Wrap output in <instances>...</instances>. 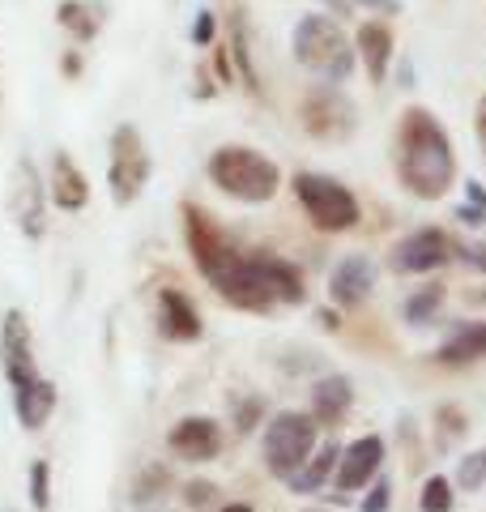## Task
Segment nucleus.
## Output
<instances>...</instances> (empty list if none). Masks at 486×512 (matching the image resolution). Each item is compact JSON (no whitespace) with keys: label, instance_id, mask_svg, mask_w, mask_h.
Here are the masks:
<instances>
[{"label":"nucleus","instance_id":"32","mask_svg":"<svg viewBox=\"0 0 486 512\" xmlns=\"http://www.w3.org/2000/svg\"><path fill=\"white\" fill-rule=\"evenodd\" d=\"M214 495H218L214 483H188V487H184V504H188V508H205L209 500H214Z\"/></svg>","mask_w":486,"mask_h":512},{"label":"nucleus","instance_id":"18","mask_svg":"<svg viewBox=\"0 0 486 512\" xmlns=\"http://www.w3.org/2000/svg\"><path fill=\"white\" fill-rule=\"evenodd\" d=\"M350 406H354V384H350V376H320L316 384H312V419L320 423V427H337L350 414Z\"/></svg>","mask_w":486,"mask_h":512},{"label":"nucleus","instance_id":"37","mask_svg":"<svg viewBox=\"0 0 486 512\" xmlns=\"http://www.w3.org/2000/svg\"><path fill=\"white\" fill-rule=\"evenodd\" d=\"M474 128H478V146L486 154V94H482V103H478V116H474Z\"/></svg>","mask_w":486,"mask_h":512},{"label":"nucleus","instance_id":"33","mask_svg":"<svg viewBox=\"0 0 486 512\" xmlns=\"http://www.w3.org/2000/svg\"><path fill=\"white\" fill-rule=\"evenodd\" d=\"M192 43H201V47L214 43V13H209V9L197 13V26H192Z\"/></svg>","mask_w":486,"mask_h":512},{"label":"nucleus","instance_id":"17","mask_svg":"<svg viewBox=\"0 0 486 512\" xmlns=\"http://www.w3.org/2000/svg\"><path fill=\"white\" fill-rule=\"evenodd\" d=\"M354 52H359V60H363V69H367L371 82L384 86L388 64H393V52H397L393 30H388L384 22H363L359 35H354Z\"/></svg>","mask_w":486,"mask_h":512},{"label":"nucleus","instance_id":"10","mask_svg":"<svg viewBox=\"0 0 486 512\" xmlns=\"http://www.w3.org/2000/svg\"><path fill=\"white\" fill-rule=\"evenodd\" d=\"M184 239H188V252L205 278L214 274V269H222L231 256H239V248L218 231V222L205 210H197V205H184Z\"/></svg>","mask_w":486,"mask_h":512},{"label":"nucleus","instance_id":"16","mask_svg":"<svg viewBox=\"0 0 486 512\" xmlns=\"http://www.w3.org/2000/svg\"><path fill=\"white\" fill-rule=\"evenodd\" d=\"M158 329H162V338H171V342H197L205 333L197 303L184 291H175V286H162L158 291Z\"/></svg>","mask_w":486,"mask_h":512},{"label":"nucleus","instance_id":"30","mask_svg":"<svg viewBox=\"0 0 486 512\" xmlns=\"http://www.w3.org/2000/svg\"><path fill=\"white\" fill-rule=\"evenodd\" d=\"M235 60H239V73L248 90H256V69H252V56H248V39H243V22H235Z\"/></svg>","mask_w":486,"mask_h":512},{"label":"nucleus","instance_id":"19","mask_svg":"<svg viewBox=\"0 0 486 512\" xmlns=\"http://www.w3.org/2000/svg\"><path fill=\"white\" fill-rule=\"evenodd\" d=\"M248 261L256 265V274L265 278V286L273 291L278 303H303L307 299L299 265H290V261H282V256H273V252H248Z\"/></svg>","mask_w":486,"mask_h":512},{"label":"nucleus","instance_id":"15","mask_svg":"<svg viewBox=\"0 0 486 512\" xmlns=\"http://www.w3.org/2000/svg\"><path fill=\"white\" fill-rule=\"evenodd\" d=\"M376 291V265L367 256H342L329 274V299L337 308H363Z\"/></svg>","mask_w":486,"mask_h":512},{"label":"nucleus","instance_id":"22","mask_svg":"<svg viewBox=\"0 0 486 512\" xmlns=\"http://www.w3.org/2000/svg\"><path fill=\"white\" fill-rule=\"evenodd\" d=\"M56 410V384L52 380H30L22 389H13V414H18V423L26 431H39L47 419H52Z\"/></svg>","mask_w":486,"mask_h":512},{"label":"nucleus","instance_id":"36","mask_svg":"<svg viewBox=\"0 0 486 512\" xmlns=\"http://www.w3.org/2000/svg\"><path fill=\"white\" fill-rule=\"evenodd\" d=\"M465 192H469V201H465V205H474V210H482V214H486V184H474V180H469V184H465Z\"/></svg>","mask_w":486,"mask_h":512},{"label":"nucleus","instance_id":"5","mask_svg":"<svg viewBox=\"0 0 486 512\" xmlns=\"http://www.w3.org/2000/svg\"><path fill=\"white\" fill-rule=\"evenodd\" d=\"M316 440H320V423L303 410H278L273 419L265 423V440H261V453H265V470L273 478H295L303 470V461L316 453Z\"/></svg>","mask_w":486,"mask_h":512},{"label":"nucleus","instance_id":"2","mask_svg":"<svg viewBox=\"0 0 486 512\" xmlns=\"http://www.w3.org/2000/svg\"><path fill=\"white\" fill-rule=\"evenodd\" d=\"M209 180H214V188H222L231 201L265 205V201L278 197L282 171L273 158H265L252 146H218L209 154Z\"/></svg>","mask_w":486,"mask_h":512},{"label":"nucleus","instance_id":"8","mask_svg":"<svg viewBox=\"0 0 486 512\" xmlns=\"http://www.w3.org/2000/svg\"><path fill=\"white\" fill-rule=\"evenodd\" d=\"M214 291L231 303V308H243V312H273V291L265 286V278L256 274V265L248 261V256H231L222 269H214V274L205 278Z\"/></svg>","mask_w":486,"mask_h":512},{"label":"nucleus","instance_id":"40","mask_svg":"<svg viewBox=\"0 0 486 512\" xmlns=\"http://www.w3.org/2000/svg\"><path fill=\"white\" fill-rule=\"evenodd\" d=\"M359 5H367V9H397V0H359Z\"/></svg>","mask_w":486,"mask_h":512},{"label":"nucleus","instance_id":"12","mask_svg":"<svg viewBox=\"0 0 486 512\" xmlns=\"http://www.w3.org/2000/svg\"><path fill=\"white\" fill-rule=\"evenodd\" d=\"M384 466V440L380 436H359L342 448V461H337V474H333V487L342 491V500L354 491H367L371 483L380 478Z\"/></svg>","mask_w":486,"mask_h":512},{"label":"nucleus","instance_id":"38","mask_svg":"<svg viewBox=\"0 0 486 512\" xmlns=\"http://www.w3.org/2000/svg\"><path fill=\"white\" fill-rule=\"evenodd\" d=\"M214 64H218L222 82H235V69H231V60H226V52H222V47H218V52H214Z\"/></svg>","mask_w":486,"mask_h":512},{"label":"nucleus","instance_id":"20","mask_svg":"<svg viewBox=\"0 0 486 512\" xmlns=\"http://www.w3.org/2000/svg\"><path fill=\"white\" fill-rule=\"evenodd\" d=\"M486 359V320H465L448 333V342L435 350V363L440 367H469Z\"/></svg>","mask_w":486,"mask_h":512},{"label":"nucleus","instance_id":"11","mask_svg":"<svg viewBox=\"0 0 486 512\" xmlns=\"http://www.w3.org/2000/svg\"><path fill=\"white\" fill-rule=\"evenodd\" d=\"M0 367H5L9 389L39 380V363H35V346H30V325L26 312H5V329H0Z\"/></svg>","mask_w":486,"mask_h":512},{"label":"nucleus","instance_id":"28","mask_svg":"<svg viewBox=\"0 0 486 512\" xmlns=\"http://www.w3.org/2000/svg\"><path fill=\"white\" fill-rule=\"evenodd\" d=\"M47 504H52V466L35 461V466H30V508L47 512Z\"/></svg>","mask_w":486,"mask_h":512},{"label":"nucleus","instance_id":"9","mask_svg":"<svg viewBox=\"0 0 486 512\" xmlns=\"http://www.w3.org/2000/svg\"><path fill=\"white\" fill-rule=\"evenodd\" d=\"M299 120L320 141H342L354 133V103L337 86H316V90H307Z\"/></svg>","mask_w":486,"mask_h":512},{"label":"nucleus","instance_id":"29","mask_svg":"<svg viewBox=\"0 0 486 512\" xmlns=\"http://www.w3.org/2000/svg\"><path fill=\"white\" fill-rule=\"evenodd\" d=\"M388 500H393V483H388V478H376V483L367 487V500L359 512H388Z\"/></svg>","mask_w":486,"mask_h":512},{"label":"nucleus","instance_id":"23","mask_svg":"<svg viewBox=\"0 0 486 512\" xmlns=\"http://www.w3.org/2000/svg\"><path fill=\"white\" fill-rule=\"evenodd\" d=\"M337 461H342V444L337 440H324V444H316V453L303 461V470L295 474V478H286L290 483V491H299V495H312V491H320L329 478L337 474Z\"/></svg>","mask_w":486,"mask_h":512},{"label":"nucleus","instance_id":"27","mask_svg":"<svg viewBox=\"0 0 486 512\" xmlns=\"http://www.w3.org/2000/svg\"><path fill=\"white\" fill-rule=\"evenodd\" d=\"M457 487H465V491L486 487V448H474L469 457H461V466H457Z\"/></svg>","mask_w":486,"mask_h":512},{"label":"nucleus","instance_id":"25","mask_svg":"<svg viewBox=\"0 0 486 512\" xmlns=\"http://www.w3.org/2000/svg\"><path fill=\"white\" fill-rule=\"evenodd\" d=\"M452 495H457V483L444 474H431L423 491H418V512H452L457 504H452Z\"/></svg>","mask_w":486,"mask_h":512},{"label":"nucleus","instance_id":"42","mask_svg":"<svg viewBox=\"0 0 486 512\" xmlns=\"http://www.w3.org/2000/svg\"><path fill=\"white\" fill-rule=\"evenodd\" d=\"M303 512H329V508H303Z\"/></svg>","mask_w":486,"mask_h":512},{"label":"nucleus","instance_id":"7","mask_svg":"<svg viewBox=\"0 0 486 512\" xmlns=\"http://www.w3.org/2000/svg\"><path fill=\"white\" fill-rule=\"evenodd\" d=\"M448 261H452V239L440 227H418L388 248V269L401 278L435 274V269H444Z\"/></svg>","mask_w":486,"mask_h":512},{"label":"nucleus","instance_id":"26","mask_svg":"<svg viewBox=\"0 0 486 512\" xmlns=\"http://www.w3.org/2000/svg\"><path fill=\"white\" fill-rule=\"evenodd\" d=\"M60 22L73 30V35L90 39L94 30H99V18H90V5H81V0H64L60 5Z\"/></svg>","mask_w":486,"mask_h":512},{"label":"nucleus","instance_id":"14","mask_svg":"<svg viewBox=\"0 0 486 512\" xmlns=\"http://www.w3.org/2000/svg\"><path fill=\"white\" fill-rule=\"evenodd\" d=\"M13 218L18 227L26 231V239H39L43 235V222H47V188L39 184V171L30 158H22L18 171H13Z\"/></svg>","mask_w":486,"mask_h":512},{"label":"nucleus","instance_id":"4","mask_svg":"<svg viewBox=\"0 0 486 512\" xmlns=\"http://www.w3.org/2000/svg\"><path fill=\"white\" fill-rule=\"evenodd\" d=\"M290 188H295L303 214H307V222H312L316 231L342 235V231L359 227L363 205H359V197H354V192L342 180H333V175H320V171H299L295 180H290Z\"/></svg>","mask_w":486,"mask_h":512},{"label":"nucleus","instance_id":"1","mask_svg":"<svg viewBox=\"0 0 486 512\" xmlns=\"http://www.w3.org/2000/svg\"><path fill=\"white\" fill-rule=\"evenodd\" d=\"M397 180L418 201H440L457 184V150L427 107H405L397 128Z\"/></svg>","mask_w":486,"mask_h":512},{"label":"nucleus","instance_id":"41","mask_svg":"<svg viewBox=\"0 0 486 512\" xmlns=\"http://www.w3.org/2000/svg\"><path fill=\"white\" fill-rule=\"evenodd\" d=\"M218 512H256V508L252 504H222Z\"/></svg>","mask_w":486,"mask_h":512},{"label":"nucleus","instance_id":"3","mask_svg":"<svg viewBox=\"0 0 486 512\" xmlns=\"http://www.w3.org/2000/svg\"><path fill=\"white\" fill-rule=\"evenodd\" d=\"M290 43H295V60L303 64V69L316 73L320 82H329V86L346 82V77L354 73V60H359L354 39L333 18H324V13H307V18H299L295 39Z\"/></svg>","mask_w":486,"mask_h":512},{"label":"nucleus","instance_id":"21","mask_svg":"<svg viewBox=\"0 0 486 512\" xmlns=\"http://www.w3.org/2000/svg\"><path fill=\"white\" fill-rule=\"evenodd\" d=\"M47 197H52L64 214H77L81 205L90 201V184H86V175L77 171V163H73V158L64 154V150L52 158V180H47Z\"/></svg>","mask_w":486,"mask_h":512},{"label":"nucleus","instance_id":"31","mask_svg":"<svg viewBox=\"0 0 486 512\" xmlns=\"http://www.w3.org/2000/svg\"><path fill=\"white\" fill-rule=\"evenodd\" d=\"M452 256H461L469 269L486 274V244H452Z\"/></svg>","mask_w":486,"mask_h":512},{"label":"nucleus","instance_id":"34","mask_svg":"<svg viewBox=\"0 0 486 512\" xmlns=\"http://www.w3.org/2000/svg\"><path fill=\"white\" fill-rule=\"evenodd\" d=\"M256 419H261V402L252 397V402H243V406H239V431H252Z\"/></svg>","mask_w":486,"mask_h":512},{"label":"nucleus","instance_id":"13","mask_svg":"<svg viewBox=\"0 0 486 512\" xmlns=\"http://www.w3.org/2000/svg\"><path fill=\"white\" fill-rule=\"evenodd\" d=\"M167 448L180 461L201 466V461H214L222 453V427L214 419H205V414H188V419H180L167 431Z\"/></svg>","mask_w":486,"mask_h":512},{"label":"nucleus","instance_id":"24","mask_svg":"<svg viewBox=\"0 0 486 512\" xmlns=\"http://www.w3.org/2000/svg\"><path fill=\"white\" fill-rule=\"evenodd\" d=\"M444 299H448V286H440V282H431V286H423V291H414L410 299L401 303V316H405V325H414V329L431 325V320L440 316Z\"/></svg>","mask_w":486,"mask_h":512},{"label":"nucleus","instance_id":"39","mask_svg":"<svg viewBox=\"0 0 486 512\" xmlns=\"http://www.w3.org/2000/svg\"><path fill=\"white\" fill-rule=\"evenodd\" d=\"M316 320H320V329H342V320H337V312H329V308H320Z\"/></svg>","mask_w":486,"mask_h":512},{"label":"nucleus","instance_id":"6","mask_svg":"<svg viewBox=\"0 0 486 512\" xmlns=\"http://www.w3.org/2000/svg\"><path fill=\"white\" fill-rule=\"evenodd\" d=\"M145 180H150V154H145V141L133 124H120L111 133V167H107V184L116 205H128L141 197Z\"/></svg>","mask_w":486,"mask_h":512},{"label":"nucleus","instance_id":"35","mask_svg":"<svg viewBox=\"0 0 486 512\" xmlns=\"http://www.w3.org/2000/svg\"><path fill=\"white\" fill-rule=\"evenodd\" d=\"M457 218L465 222V227H469V231H478V227H482V222H486V214H482V210H474V205H461V210H457Z\"/></svg>","mask_w":486,"mask_h":512}]
</instances>
